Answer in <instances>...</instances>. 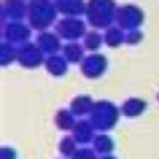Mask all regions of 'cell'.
<instances>
[{"instance_id":"6da1fadb","label":"cell","mask_w":159,"mask_h":159,"mask_svg":"<svg viewBox=\"0 0 159 159\" xmlns=\"http://www.w3.org/2000/svg\"><path fill=\"white\" fill-rule=\"evenodd\" d=\"M27 22L35 33L43 30H54L59 22V11L54 0H30V11H27Z\"/></svg>"},{"instance_id":"7402d4cb","label":"cell","mask_w":159,"mask_h":159,"mask_svg":"<svg viewBox=\"0 0 159 159\" xmlns=\"http://www.w3.org/2000/svg\"><path fill=\"white\" fill-rule=\"evenodd\" d=\"M78 148H81V146H78V140L73 138V132H65V135H62V140H59V157L70 159Z\"/></svg>"},{"instance_id":"277c9868","label":"cell","mask_w":159,"mask_h":159,"mask_svg":"<svg viewBox=\"0 0 159 159\" xmlns=\"http://www.w3.org/2000/svg\"><path fill=\"white\" fill-rule=\"evenodd\" d=\"M59 35H62V41L70 43V41H84V35L92 30L89 22L84 16H59L57 27H54Z\"/></svg>"},{"instance_id":"2e32d148","label":"cell","mask_w":159,"mask_h":159,"mask_svg":"<svg viewBox=\"0 0 159 159\" xmlns=\"http://www.w3.org/2000/svg\"><path fill=\"white\" fill-rule=\"evenodd\" d=\"M94 102H97V100H92L89 94H78V97H73V102H70V111H73L78 119H89Z\"/></svg>"},{"instance_id":"30bf717a","label":"cell","mask_w":159,"mask_h":159,"mask_svg":"<svg viewBox=\"0 0 159 159\" xmlns=\"http://www.w3.org/2000/svg\"><path fill=\"white\" fill-rule=\"evenodd\" d=\"M35 43L43 49L46 57H49V54H59L62 46H65V43H62V35H59L57 30H43V33H38L35 35Z\"/></svg>"},{"instance_id":"484cf974","label":"cell","mask_w":159,"mask_h":159,"mask_svg":"<svg viewBox=\"0 0 159 159\" xmlns=\"http://www.w3.org/2000/svg\"><path fill=\"white\" fill-rule=\"evenodd\" d=\"M100 159H116V157H113V154H108V157H100Z\"/></svg>"},{"instance_id":"e0dca14e","label":"cell","mask_w":159,"mask_h":159,"mask_svg":"<svg viewBox=\"0 0 159 159\" xmlns=\"http://www.w3.org/2000/svg\"><path fill=\"white\" fill-rule=\"evenodd\" d=\"M146 108H148V105H146L143 97H127V100L121 102V116L138 119V116H143V111H146Z\"/></svg>"},{"instance_id":"5bb4252c","label":"cell","mask_w":159,"mask_h":159,"mask_svg":"<svg viewBox=\"0 0 159 159\" xmlns=\"http://www.w3.org/2000/svg\"><path fill=\"white\" fill-rule=\"evenodd\" d=\"M62 54H65V59L70 62V65H81L89 51L84 49V43H81V41H70V43L62 46Z\"/></svg>"},{"instance_id":"5b68a950","label":"cell","mask_w":159,"mask_h":159,"mask_svg":"<svg viewBox=\"0 0 159 159\" xmlns=\"http://www.w3.org/2000/svg\"><path fill=\"white\" fill-rule=\"evenodd\" d=\"M143 22H146V14L143 8H138L135 3H124V6H119L116 11V25L121 30H143Z\"/></svg>"},{"instance_id":"d4e9b609","label":"cell","mask_w":159,"mask_h":159,"mask_svg":"<svg viewBox=\"0 0 159 159\" xmlns=\"http://www.w3.org/2000/svg\"><path fill=\"white\" fill-rule=\"evenodd\" d=\"M0 159H16V151L11 148V146H3L0 148Z\"/></svg>"},{"instance_id":"9a60e30c","label":"cell","mask_w":159,"mask_h":159,"mask_svg":"<svg viewBox=\"0 0 159 159\" xmlns=\"http://www.w3.org/2000/svg\"><path fill=\"white\" fill-rule=\"evenodd\" d=\"M54 124H57V129H62V132H73L75 124H78V116H75L70 108H59L57 113H54Z\"/></svg>"},{"instance_id":"52a82bcc","label":"cell","mask_w":159,"mask_h":159,"mask_svg":"<svg viewBox=\"0 0 159 159\" xmlns=\"http://www.w3.org/2000/svg\"><path fill=\"white\" fill-rule=\"evenodd\" d=\"M81 75L94 81V78H102V75L108 73V57H102L100 51H94V54H86L84 62H81Z\"/></svg>"},{"instance_id":"9c48e42d","label":"cell","mask_w":159,"mask_h":159,"mask_svg":"<svg viewBox=\"0 0 159 159\" xmlns=\"http://www.w3.org/2000/svg\"><path fill=\"white\" fill-rule=\"evenodd\" d=\"M27 11H30L27 0H3L0 19H3V25L6 22H27Z\"/></svg>"},{"instance_id":"7c38bea8","label":"cell","mask_w":159,"mask_h":159,"mask_svg":"<svg viewBox=\"0 0 159 159\" xmlns=\"http://www.w3.org/2000/svg\"><path fill=\"white\" fill-rule=\"evenodd\" d=\"M43 67H46V73H49V75H54V78H62V75L70 70V62H67L65 54L59 51V54H49V57H46V65H43Z\"/></svg>"},{"instance_id":"8fae6325","label":"cell","mask_w":159,"mask_h":159,"mask_svg":"<svg viewBox=\"0 0 159 159\" xmlns=\"http://www.w3.org/2000/svg\"><path fill=\"white\" fill-rule=\"evenodd\" d=\"M94 135H97V129H94L92 119H78V124L73 129V138L78 140V146H92Z\"/></svg>"},{"instance_id":"f1b7e54d","label":"cell","mask_w":159,"mask_h":159,"mask_svg":"<svg viewBox=\"0 0 159 159\" xmlns=\"http://www.w3.org/2000/svg\"><path fill=\"white\" fill-rule=\"evenodd\" d=\"M157 97H159V94H157Z\"/></svg>"},{"instance_id":"d6986e66","label":"cell","mask_w":159,"mask_h":159,"mask_svg":"<svg viewBox=\"0 0 159 159\" xmlns=\"http://www.w3.org/2000/svg\"><path fill=\"white\" fill-rule=\"evenodd\" d=\"M102 35H105V46H111V49H116V46L127 43V30H121L119 25L108 27V30H102Z\"/></svg>"},{"instance_id":"3957f363","label":"cell","mask_w":159,"mask_h":159,"mask_svg":"<svg viewBox=\"0 0 159 159\" xmlns=\"http://www.w3.org/2000/svg\"><path fill=\"white\" fill-rule=\"evenodd\" d=\"M89 119H92L97 132H111L116 127V121L121 119V105H116V102H111V100H97L92 113H89Z\"/></svg>"},{"instance_id":"7a4b0ae2","label":"cell","mask_w":159,"mask_h":159,"mask_svg":"<svg viewBox=\"0 0 159 159\" xmlns=\"http://www.w3.org/2000/svg\"><path fill=\"white\" fill-rule=\"evenodd\" d=\"M116 11L119 6L113 0H86V22L92 30H108L116 25Z\"/></svg>"},{"instance_id":"ffe728a7","label":"cell","mask_w":159,"mask_h":159,"mask_svg":"<svg viewBox=\"0 0 159 159\" xmlns=\"http://www.w3.org/2000/svg\"><path fill=\"white\" fill-rule=\"evenodd\" d=\"M81 43L89 54H94V51H100V46H105V35H102V30H89Z\"/></svg>"},{"instance_id":"4fadbf2b","label":"cell","mask_w":159,"mask_h":159,"mask_svg":"<svg viewBox=\"0 0 159 159\" xmlns=\"http://www.w3.org/2000/svg\"><path fill=\"white\" fill-rule=\"evenodd\" d=\"M59 16H86V0H54Z\"/></svg>"},{"instance_id":"44dd1931","label":"cell","mask_w":159,"mask_h":159,"mask_svg":"<svg viewBox=\"0 0 159 159\" xmlns=\"http://www.w3.org/2000/svg\"><path fill=\"white\" fill-rule=\"evenodd\" d=\"M14 62H19V46H14V43H0V65L3 67H11Z\"/></svg>"},{"instance_id":"4316f807","label":"cell","mask_w":159,"mask_h":159,"mask_svg":"<svg viewBox=\"0 0 159 159\" xmlns=\"http://www.w3.org/2000/svg\"><path fill=\"white\" fill-rule=\"evenodd\" d=\"M59 159H65V157H59Z\"/></svg>"},{"instance_id":"8992f818","label":"cell","mask_w":159,"mask_h":159,"mask_svg":"<svg viewBox=\"0 0 159 159\" xmlns=\"http://www.w3.org/2000/svg\"><path fill=\"white\" fill-rule=\"evenodd\" d=\"M3 41L14 43V46H22V43L33 41V27H30V22H6L3 25Z\"/></svg>"},{"instance_id":"603a6c76","label":"cell","mask_w":159,"mask_h":159,"mask_svg":"<svg viewBox=\"0 0 159 159\" xmlns=\"http://www.w3.org/2000/svg\"><path fill=\"white\" fill-rule=\"evenodd\" d=\"M70 159H100V154H97V151H94L92 146H81V148L75 151V154H73Z\"/></svg>"},{"instance_id":"cb8c5ba5","label":"cell","mask_w":159,"mask_h":159,"mask_svg":"<svg viewBox=\"0 0 159 159\" xmlns=\"http://www.w3.org/2000/svg\"><path fill=\"white\" fill-rule=\"evenodd\" d=\"M143 43V30H129L127 33V46H138Z\"/></svg>"},{"instance_id":"ac0fdd59","label":"cell","mask_w":159,"mask_h":159,"mask_svg":"<svg viewBox=\"0 0 159 159\" xmlns=\"http://www.w3.org/2000/svg\"><path fill=\"white\" fill-rule=\"evenodd\" d=\"M92 148L100 154V157H108V154H113V148H116V143H113V138H111V132H97L92 140Z\"/></svg>"},{"instance_id":"83f0119b","label":"cell","mask_w":159,"mask_h":159,"mask_svg":"<svg viewBox=\"0 0 159 159\" xmlns=\"http://www.w3.org/2000/svg\"><path fill=\"white\" fill-rule=\"evenodd\" d=\"M27 3H30V0H27Z\"/></svg>"},{"instance_id":"ba28073f","label":"cell","mask_w":159,"mask_h":159,"mask_svg":"<svg viewBox=\"0 0 159 159\" xmlns=\"http://www.w3.org/2000/svg\"><path fill=\"white\" fill-rule=\"evenodd\" d=\"M16 65L30 67V70H33V67H43L46 65V54H43V49L35 41H27V43L19 46V62Z\"/></svg>"}]
</instances>
